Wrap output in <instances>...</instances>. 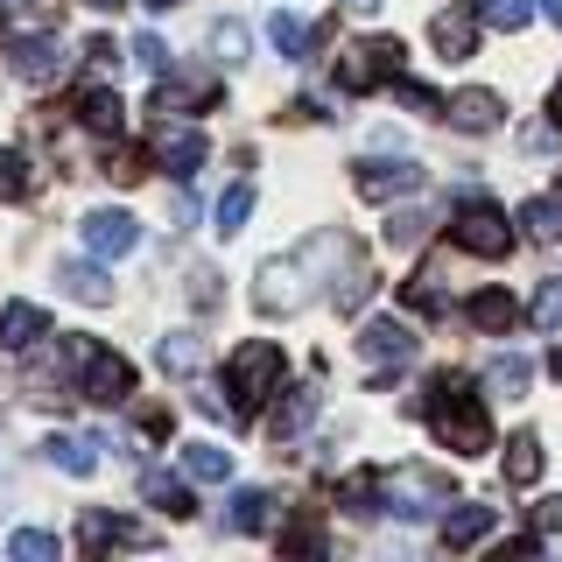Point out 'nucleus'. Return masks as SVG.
Segmentation results:
<instances>
[{
    "label": "nucleus",
    "mask_w": 562,
    "mask_h": 562,
    "mask_svg": "<svg viewBox=\"0 0 562 562\" xmlns=\"http://www.w3.org/2000/svg\"><path fill=\"white\" fill-rule=\"evenodd\" d=\"M359 359H366V380L386 386L401 366H415V330L394 324V316H373V324L359 330Z\"/></svg>",
    "instance_id": "nucleus-5"
},
{
    "label": "nucleus",
    "mask_w": 562,
    "mask_h": 562,
    "mask_svg": "<svg viewBox=\"0 0 562 562\" xmlns=\"http://www.w3.org/2000/svg\"><path fill=\"white\" fill-rule=\"evenodd\" d=\"M183 471H190V479H204V485H225V479H233V450L190 443V450H183Z\"/></svg>",
    "instance_id": "nucleus-25"
},
{
    "label": "nucleus",
    "mask_w": 562,
    "mask_h": 562,
    "mask_svg": "<svg viewBox=\"0 0 562 562\" xmlns=\"http://www.w3.org/2000/svg\"><path fill=\"white\" fill-rule=\"evenodd\" d=\"M78 120L99 134H120V120H127V105H120V92H105V85H92V92H78Z\"/></svg>",
    "instance_id": "nucleus-22"
},
{
    "label": "nucleus",
    "mask_w": 562,
    "mask_h": 562,
    "mask_svg": "<svg viewBox=\"0 0 562 562\" xmlns=\"http://www.w3.org/2000/svg\"><path fill=\"white\" fill-rule=\"evenodd\" d=\"M541 14H549V22L562 29V0H541Z\"/></svg>",
    "instance_id": "nucleus-44"
},
{
    "label": "nucleus",
    "mask_w": 562,
    "mask_h": 562,
    "mask_svg": "<svg viewBox=\"0 0 562 562\" xmlns=\"http://www.w3.org/2000/svg\"><path fill=\"white\" fill-rule=\"evenodd\" d=\"M479 14H485V29L520 35L527 22H535V0H479Z\"/></svg>",
    "instance_id": "nucleus-31"
},
{
    "label": "nucleus",
    "mask_w": 562,
    "mask_h": 562,
    "mask_svg": "<svg viewBox=\"0 0 562 562\" xmlns=\"http://www.w3.org/2000/svg\"><path fill=\"white\" fill-rule=\"evenodd\" d=\"M450 239L464 246V254H479V260H506V254H514V225H506V211H492V204H464L450 218Z\"/></svg>",
    "instance_id": "nucleus-6"
},
{
    "label": "nucleus",
    "mask_w": 562,
    "mask_h": 562,
    "mask_svg": "<svg viewBox=\"0 0 562 562\" xmlns=\"http://www.w3.org/2000/svg\"><path fill=\"white\" fill-rule=\"evenodd\" d=\"M14 562H57V535H43V527H22V535L8 541Z\"/></svg>",
    "instance_id": "nucleus-35"
},
{
    "label": "nucleus",
    "mask_w": 562,
    "mask_h": 562,
    "mask_svg": "<svg viewBox=\"0 0 562 562\" xmlns=\"http://www.w3.org/2000/svg\"><path fill=\"white\" fill-rule=\"evenodd\" d=\"M211 49H218V64H225V70L246 64V29H239V22H218V29H211Z\"/></svg>",
    "instance_id": "nucleus-36"
},
{
    "label": "nucleus",
    "mask_w": 562,
    "mask_h": 562,
    "mask_svg": "<svg viewBox=\"0 0 562 562\" xmlns=\"http://www.w3.org/2000/svg\"><path fill=\"white\" fill-rule=\"evenodd\" d=\"M211 105H218V78H155V113H211Z\"/></svg>",
    "instance_id": "nucleus-10"
},
{
    "label": "nucleus",
    "mask_w": 562,
    "mask_h": 562,
    "mask_svg": "<svg viewBox=\"0 0 562 562\" xmlns=\"http://www.w3.org/2000/svg\"><path fill=\"white\" fill-rule=\"evenodd\" d=\"M386 506H394V514H408V520H422L429 506H443V479H422V471H408V479H386Z\"/></svg>",
    "instance_id": "nucleus-14"
},
{
    "label": "nucleus",
    "mask_w": 562,
    "mask_h": 562,
    "mask_svg": "<svg viewBox=\"0 0 562 562\" xmlns=\"http://www.w3.org/2000/svg\"><path fill=\"white\" fill-rule=\"evenodd\" d=\"M479 22H485L479 8H443V14L429 22V43L457 64V57H471V49H479Z\"/></svg>",
    "instance_id": "nucleus-12"
},
{
    "label": "nucleus",
    "mask_w": 562,
    "mask_h": 562,
    "mask_svg": "<svg viewBox=\"0 0 562 562\" xmlns=\"http://www.w3.org/2000/svg\"><path fill=\"white\" fill-rule=\"evenodd\" d=\"M535 479H541V436L527 429L506 443V485H535Z\"/></svg>",
    "instance_id": "nucleus-26"
},
{
    "label": "nucleus",
    "mask_w": 562,
    "mask_h": 562,
    "mask_svg": "<svg viewBox=\"0 0 562 562\" xmlns=\"http://www.w3.org/2000/svg\"><path fill=\"white\" fill-rule=\"evenodd\" d=\"M204 134L198 127H169V120H162V134H155V162H162L169 176H183V183H190V176H198L204 169Z\"/></svg>",
    "instance_id": "nucleus-11"
},
{
    "label": "nucleus",
    "mask_w": 562,
    "mask_h": 562,
    "mask_svg": "<svg viewBox=\"0 0 562 562\" xmlns=\"http://www.w3.org/2000/svg\"><path fill=\"white\" fill-rule=\"evenodd\" d=\"M120 541H148V535H140V527H127V520L85 514V549H120Z\"/></svg>",
    "instance_id": "nucleus-33"
},
{
    "label": "nucleus",
    "mask_w": 562,
    "mask_h": 562,
    "mask_svg": "<svg viewBox=\"0 0 562 562\" xmlns=\"http://www.w3.org/2000/svg\"><path fill=\"white\" fill-rule=\"evenodd\" d=\"M527 380H535V366H527L520 351H499V359H492V373H485V386H492V394H506V401H520Z\"/></svg>",
    "instance_id": "nucleus-24"
},
{
    "label": "nucleus",
    "mask_w": 562,
    "mask_h": 562,
    "mask_svg": "<svg viewBox=\"0 0 562 562\" xmlns=\"http://www.w3.org/2000/svg\"><path fill=\"white\" fill-rule=\"evenodd\" d=\"M0 8H29V0H0Z\"/></svg>",
    "instance_id": "nucleus-48"
},
{
    "label": "nucleus",
    "mask_w": 562,
    "mask_h": 562,
    "mask_svg": "<svg viewBox=\"0 0 562 562\" xmlns=\"http://www.w3.org/2000/svg\"><path fill=\"white\" fill-rule=\"evenodd\" d=\"M549 120L562 127V78H555V92H549Z\"/></svg>",
    "instance_id": "nucleus-43"
},
{
    "label": "nucleus",
    "mask_w": 562,
    "mask_h": 562,
    "mask_svg": "<svg viewBox=\"0 0 562 562\" xmlns=\"http://www.w3.org/2000/svg\"><path fill=\"white\" fill-rule=\"evenodd\" d=\"M85 8H120V0H85Z\"/></svg>",
    "instance_id": "nucleus-46"
},
{
    "label": "nucleus",
    "mask_w": 562,
    "mask_h": 562,
    "mask_svg": "<svg viewBox=\"0 0 562 562\" xmlns=\"http://www.w3.org/2000/svg\"><path fill=\"white\" fill-rule=\"evenodd\" d=\"M134 246H140V218H127V211H92V218H85V254L127 260Z\"/></svg>",
    "instance_id": "nucleus-9"
},
{
    "label": "nucleus",
    "mask_w": 562,
    "mask_h": 562,
    "mask_svg": "<svg viewBox=\"0 0 562 562\" xmlns=\"http://www.w3.org/2000/svg\"><path fill=\"white\" fill-rule=\"evenodd\" d=\"M464 316H471V324H479V330H492V338H506V330L520 324V303H514V295H506V289H479V295H471V303H464Z\"/></svg>",
    "instance_id": "nucleus-18"
},
{
    "label": "nucleus",
    "mask_w": 562,
    "mask_h": 562,
    "mask_svg": "<svg viewBox=\"0 0 562 562\" xmlns=\"http://www.w3.org/2000/svg\"><path fill=\"white\" fill-rule=\"evenodd\" d=\"M281 549H295V555H316V549H324V535H316V520H295L289 535H281Z\"/></svg>",
    "instance_id": "nucleus-40"
},
{
    "label": "nucleus",
    "mask_w": 562,
    "mask_h": 562,
    "mask_svg": "<svg viewBox=\"0 0 562 562\" xmlns=\"http://www.w3.org/2000/svg\"><path fill=\"white\" fill-rule=\"evenodd\" d=\"M29 190H35V169H29V155L0 148V204H22Z\"/></svg>",
    "instance_id": "nucleus-30"
},
{
    "label": "nucleus",
    "mask_w": 562,
    "mask_h": 562,
    "mask_svg": "<svg viewBox=\"0 0 562 562\" xmlns=\"http://www.w3.org/2000/svg\"><path fill=\"white\" fill-rule=\"evenodd\" d=\"M380 492H386L380 471H359V479H345V506L366 520V514H380Z\"/></svg>",
    "instance_id": "nucleus-34"
},
{
    "label": "nucleus",
    "mask_w": 562,
    "mask_h": 562,
    "mask_svg": "<svg viewBox=\"0 0 562 562\" xmlns=\"http://www.w3.org/2000/svg\"><path fill=\"white\" fill-rule=\"evenodd\" d=\"M268 43H274V57L303 64L310 49L324 43V29H310V22H295V14H281V8H274V22H268Z\"/></svg>",
    "instance_id": "nucleus-20"
},
{
    "label": "nucleus",
    "mask_w": 562,
    "mask_h": 562,
    "mask_svg": "<svg viewBox=\"0 0 562 562\" xmlns=\"http://www.w3.org/2000/svg\"><path fill=\"white\" fill-rule=\"evenodd\" d=\"M140 8H176V0H140Z\"/></svg>",
    "instance_id": "nucleus-47"
},
{
    "label": "nucleus",
    "mask_w": 562,
    "mask_h": 562,
    "mask_svg": "<svg viewBox=\"0 0 562 562\" xmlns=\"http://www.w3.org/2000/svg\"><path fill=\"white\" fill-rule=\"evenodd\" d=\"M268 492H260V485H239L233 492V514H225V527H233V535H260V527H268Z\"/></svg>",
    "instance_id": "nucleus-23"
},
{
    "label": "nucleus",
    "mask_w": 562,
    "mask_h": 562,
    "mask_svg": "<svg viewBox=\"0 0 562 562\" xmlns=\"http://www.w3.org/2000/svg\"><path fill=\"white\" fill-rule=\"evenodd\" d=\"M345 8H351V14H373V8H380V0H345Z\"/></svg>",
    "instance_id": "nucleus-45"
},
{
    "label": "nucleus",
    "mask_w": 562,
    "mask_h": 562,
    "mask_svg": "<svg viewBox=\"0 0 562 562\" xmlns=\"http://www.w3.org/2000/svg\"><path fill=\"white\" fill-rule=\"evenodd\" d=\"M134 64L162 78V70H169V49H162V35H134Z\"/></svg>",
    "instance_id": "nucleus-39"
},
{
    "label": "nucleus",
    "mask_w": 562,
    "mask_h": 562,
    "mask_svg": "<svg viewBox=\"0 0 562 562\" xmlns=\"http://www.w3.org/2000/svg\"><path fill=\"white\" fill-rule=\"evenodd\" d=\"M57 289L70 295V303H85V310H105V303H113V281H105L99 268H85V260H64V268H57Z\"/></svg>",
    "instance_id": "nucleus-17"
},
{
    "label": "nucleus",
    "mask_w": 562,
    "mask_h": 562,
    "mask_svg": "<svg viewBox=\"0 0 562 562\" xmlns=\"http://www.w3.org/2000/svg\"><path fill=\"white\" fill-rule=\"evenodd\" d=\"M225 380H233V408H239V415H254L268 394H281V345L246 338L233 359H225Z\"/></svg>",
    "instance_id": "nucleus-3"
},
{
    "label": "nucleus",
    "mask_w": 562,
    "mask_h": 562,
    "mask_svg": "<svg viewBox=\"0 0 562 562\" xmlns=\"http://www.w3.org/2000/svg\"><path fill=\"white\" fill-rule=\"evenodd\" d=\"M211 218H218V233H225V239H233L239 225L254 218V183H233V190L218 198V211H211Z\"/></svg>",
    "instance_id": "nucleus-32"
},
{
    "label": "nucleus",
    "mask_w": 562,
    "mask_h": 562,
    "mask_svg": "<svg viewBox=\"0 0 562 562\" xmlns=\"http://www.w3.org/2000/svg\"><path fill=\"white\" fill-rule=\"evenodd\" d=\"M155 359H162V373H198V366H204V345L190 338V330H169V338L155 345Z\"/></svg>",
    "instance_id": "nucleus-29"
},
{
    "label": "nucleus",
    "mask_w": 562,
    "mask_h": 562,
    "mask_svg": "<svg viewBox=\"0 0 562 562\" xmlns=\"http://www.w3.org/2000/svg\"><path fill=\"white\" fill-rule=\"evenodd\" d=\"M105 176H113V183H140L148 169H140V155H134V148H105Z\"/></svg>",
    "instance_id": "nucleus-38"
},
{
    "label": "nucleus",
    "mask_w": 562,
    "mask_h": 562,
    "mask_svg": "<svg viewBox=\"0 0 562 562\" xmlns=\"http://www.w3.org/2000/svg\"><path fill=\"white\" fill-rule=\"evenodd\" d=\"M351 190L359 198H373V204H386V198H408V190H422V169L415 162H351Z\"/></svg>",
    "instance_id": "nucleus-8"
},
{
    "label": "nucleus",
    "mask_w": 562,
    "mask_h": 562,
    "mask_svg": "<svg viewBox=\"0 0 562 562\" xmlns=\"http://www.w3.org/2000/svg\"><path fill=\"white\" fill-rule=\"evenodd\" d=\"M85 57H92V70H113V64H120L113 35H92V43H85Z\"/></svg>",
    "instance_id": "nucleus-42"
},
{
    "label": "nucleus",
    "mask_w": 562,
    "mask_h": 562,
    "mask_svg": "<svg viewBox=\"0 0 562 562\" xmlns=\"http://www.w3.org/2000/svg\"><path fill=\"white\" fill-rule=\"evenodd\" d=\"M499 92H485V85H471V92H457L450 99V127H464V134H492L499 127Z\"/></svg>",
    "instance_id": "nucleus-13"
},
{
    "label": "nucleus",
    "mask_w": 562,
    "mask_h": 562,
    "mask_svg": "<svg viewBox=\"0 0 562 562\" xmlns=\"http://www.w3.org/2000/svg\"><path fill=\"white\" fill-rule=\"evenodd\" d=\"M422 233H429V218H422V211H401V218L386 225V239H394V246H415Z\"/></svg>",
    "instance_id": "nucleus-41"
},
{
    "label": "nucleus",
    "mask_w": 562,
    "mask_h": 562,
    "mask_svg": "<svg viewBox=\"0 0 562 562\" xmlns=\"http://www.w3.org/2000/svg\"><path fill=\"white\" fill-rule=\"evenodd\" d=\"M8 70L22 85H57L64 78V43L57 35H22V43H8Z\"/></svg>",
    "instance_id": "nucleus-7"
},
{
    "label": "nucleus",
    "mask_w": 562,
    "mask_h": 562,
    "mask_svg": "<svg viewBox=\"0 0 562 562\" xmlns=\"http://www.w3.org/2000/svg\"><path fill=\"white\" fill-rule=\"evenodd\" d=\"M310 422H316V386H295V394L274 408V422H268V429H274V436H303Z\"/></svg>",
    "instance_id": "nucleus-27"
},
{
    "label": "nucleus",
    "mask_w": 562,
    "mask_h": 562,
    "mask_svg": "<svg viewBox=\"0 0 562 562\" xmlns=\"http://www.w3.org/2000/svg\"><path fill=\"white\" fill-rule=\"evenodd\" d=\"M422 415H429V429H436V443H443V450H457V457L492 450V422H485V401L471 394V380L436 373L429 394H422Z\"/></svg>",
    "instance_id": "nucleus-1"
},
{
    "label": "nucleus",
    "mask_w": 562,
    "mask_h": 562,
    "mask_svg": "<svg viewBox=\"0 0 562 562\" xmlns=\"http://www.w3.org/2000/svg\"><path fill=\"white\" fill-rule=\"evenodd\" d=\"M140 499H148L155 514H169V520H190V514H198V506H190V485L169 479V471H140Z\"/></svg>",
    "instance_id": "nucleus-19"
},
{
    "label": "nucleus",
    "mask_w": 562,
    "mask_h": 562,
    "mask_svg": "<svg viewBox=\"0 0 562 562\" xmlns=\"http://www.w3.org/2000/svg\"><path fill=\"white\" fill-rule=\"evenodd\" d=\"M520 225H527V239H562V198H527L520 204Z\"/></svg>",
    "instance_id": "nucleus-28"
},
{
    "label": "nucleus",
    "mask_w": 562,
    "mask_h": 562,
    "mask_svg": "<svg viewBox=\"0 0 562 562\" xmlns=\"http://www.w3.org/2000/svg\"><path fill=\"white\" fill-rule=\"evenodd\" d=\"M35 338H43V310H35V303H8V310H0V345H8V351H29Z\"/></svg>",
    "instance_id": "nucleus-21"
},
{
    "label": "nucleus",
    "mask_w": 562,
    "mask_h": 562,
    "mask_svg": "<svg viewBox=\"0 0 562 562\" xmlns=\"http://www.w3.org/2000/svg\"><path fill=\"white\" fill-rule=\"evenodd\" d=\"M64 351H70V373H78V394L85 401H105V408L134 401V366L120 359V351H105L92 338H64Z\"/></svg>",
    "instance_id": "nucleus-2"
},
{
    "label": "nucleus",
    "mask_w": 562,
    "mask_h": 562,
    "mask_svg": "<svg viewBox=\"0 0 562 562\" xmlns=\"http://www.w3.org/2000/svg\"><path fill=\"white\" fill-rule=\"evenodd\" d=\"M535 324H541V330H562V274H555V281H541V295H535Z\"/></svg>",
    "instance_id": "nucleus-37"
},
{
    "label": "nucleus",
    "mask_w": 562,
    "mask_h": 562,
    "mask_svg": "<svg viewBox=\"0 0 562 562\" xmlns=\"http://www.w3.org/2000/svg\"><path fill=\"white\" fill-rule=\"evenodd\" d=\"M49 464L57 471H70V479H92L99 471V436H78V429H64V436H49Z\"/></svg>",
    "instance_id": "nucleus-16"
},
{
    "label": "nucleus",
    "mask_w": 562,
    "mask_h": 562,
    "mask_svg": "<svg viewBox=\"0 0 562 562\" xmlns=\"http://www.w3.org/2000/svg\"><path fill=\"white\" fill-rule=\"evenodd\" d=\"M485 535H492V506H479V499H457L450 514H443V549H479Z\"/></svg>",
    "instance_id": "nucleus-15"
},
{
    "label": "nucleus",
    "mask_w": 562,
    "mask_h": 562,
    "mask_svg": "<svg viewBox=\"0 0 562 562\" xmlns=\"http://www.w3.org/2000/svg\"><path fill=\"white\" fill-rule=\"evenodd\" d=\"M401 57H408V49L394 43V35H366V43H351L345 49V64H338V92H373V85H394L401 78Z\"/></svg>",
    "instance_id": "nucleus-4"
}]
</instances>
